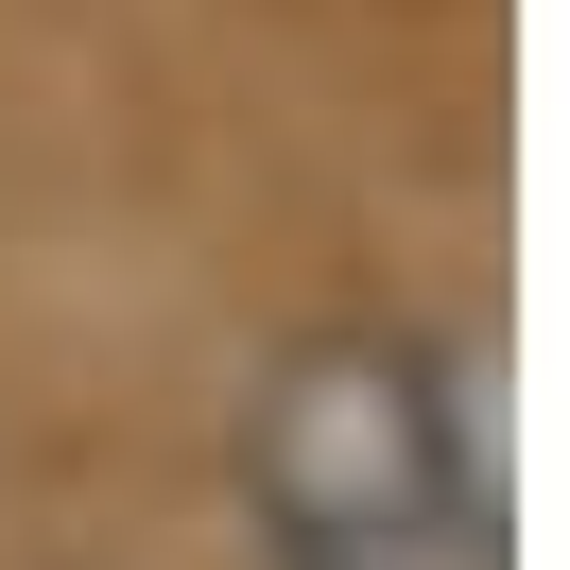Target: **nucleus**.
<instances>
[{
    "label": "nucleus",
    "instance_id": "f257e3e1",
    "mask_svg": "<svg viewBox=\"0 0 570 570\" xmlns=\"http://www.w3.org/2000/svg\"><path fill=\"white\" fill-rule=\"evenodd\" d=\"M243 553L259 570H519L501 415L450 328H312L243 381Z\"/></svg>",
    "mask_w": 570,
    "mask_h": 570
}]
</instances>
